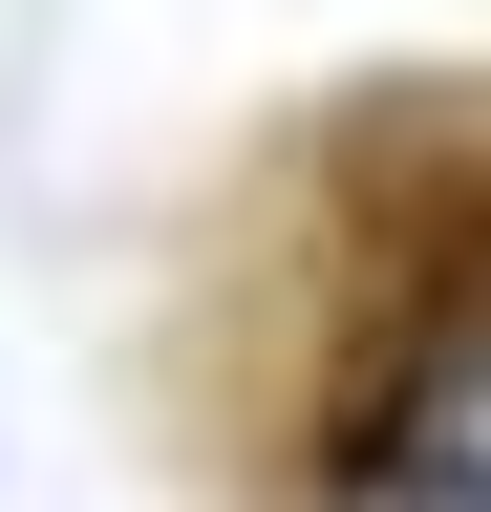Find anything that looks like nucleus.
<instances>
[{
  "label": "nucleus",
  "mask_w": 491,
  "mask_h": 512,
  "mask_svg": "<svg viewBox=\"0 0 491 512\" xmlns=\"http://www.w3.org/2000/svg\"><path fill=\"white\" fill-rule=\"evenodd\" d=\"M321 512H491V320H427V342H363L321 384Z\"/></svg>",
  "instance_id": "1"
}]
</instances>
